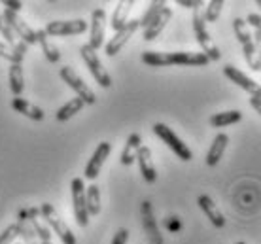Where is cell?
Segmentation results:
<instances>
[{"label": "cell", "instance_id": "obj_1", "mask_svg": "<svg viewBox=\"0 0 261 244\" xmlns=\"http://www.w3.org/2000/svg\"><path fill=\"white\" fill-rule=\"evenodd\" d=\"M142 63L148 66H206L210 63L208 57L202 51L191 53V51H172V53H161V51H144Z\"/></svg>", "mask_w": 261, "mask_h": 244}, {"label": "cell", "instance_id": "obj_2", "mask_svg": "<svg viewBox=\"0 0 261 244\" xmlns=\"http://www.w3.org/2000/svg\"><path fill=\"white\" fill-rule=\"evenodd\" d=\"M191 21H193V33H195L197 42H199V46L202 47V53L208 57L210 63H212V61L222 59V53H220L218 46L214 44L212 36L208 34L206 21H204V17H202V13L199 12V10H195V12H193V17H191Z\"/></svg>", "mask_w": 261, "mask_h": 244}, {"label": "cell", "instance_id": "obj_3", "mask_svg": "<svg viewBox=\"0 0 261 244\" xmlns=\"http://www.w3.org/2000/svg\"><path fill=\"white\" fill-rule=\"evenodd\" d=\"M38 210H40V216H42V220L47 224V227H51L53 231L57 233V237L61 238V242H63V244H76V242H78V240H76V235L70 231V227L66 225V222L61 218L59 214H57V210H55L49 203L40 205Z\"/></svg>", "mask_w": 261, "mask_h": 244}, {"label": "cell", "instance_id": "obj_4", "mask_svg": "<svg viewBox=\"0 0 261 244\" xmlns=\"http://www.w3.org/2000/svg\"><path fill=\"white\" fill-rule=\"evenodd\" d=\"M80 55H82V59H84V63L87 65L89 72H91V76L95 78V82H97L98 86L105 87V89L112 87L110 74L106 72V68L102 66V61L98 59L97 51H95V49H91V46H89V44H84V46L80 47Z\"/></svg>", "mask_w": 261, "mask_h": 244}, {"label": "cell", "instance_id": "obj_5", "mask_svg": "<svg viewBox=\"0 0 261 244\" xmlns=\"http://www.w3.org/2000/svg\"><path fill=\"white\" fill-rule=\"evenodd\" d=\"M151 129H153V134H155V137H159L172 152L176 153V157H180L182 161H191V159H193V152L188 148L186 142L180 140V137H178L170 127H167L165 123H155Z\"/></svg>", "mask_w": 261, "mask_h": 244}, {"label": "cell", "instance_id": "obj_6", "mask_svg": "<svg viewBox=\"0 0 261 244\" xmlns=\"http://www.w3.org/2000/svg\"><path fill=\"white\" fill-rule=\"evenodd\" d=\"M61 79H63L70 89L76 91V97L84 100L85 104H95V102H97V95L93 93V89L85 84L84 79L80 78L72 66H63V68H61Z\"/></svg>", "mask_w": 261, "mask_h": 244}, {"label": "cell", "instance_id": "obj_7", "mask_svg": "<svg viewBox=\"0 0 261 244\" xmlns=\"http://www.w3.org/2000/svg\"><path fill=\"white\" fill-rule=\"evenodd\" d=\"M72 189V206H74V220L80 227L89 225V212L85 205V185L82 178H74L70 182Z\"/></svg>", "mask_w": 261, "mask_h": 244}, {"label": "cell", "instance_id": "obj_8", "mask_svg": "<svg viewBox=\"0 0 261 244\" xmlns=\"http://www.w3.org/2000/svg\"><path fill=\"white\" fill-rule=\"evenodd\" d=\"M89 29L87 21L72 19V21H49L46 25L47 36H74V34H84Z\"/></svg>", "mask_w": 261, "mask_h": 244}, {"label": "cell", "instance_id": "obj_9", "mask_svg": "<svg viewBox=\"0 0 261 244\" xmlns=\"http://www.w3.org/2000/svg\"><path fill=\"white\" fill-rule=\"evenodd\" d=\"M2 17L6 19L8 25L12 26V31L15 33V36H19L21 42H25L27 46H29V44H31V46L36 44V31L31 29V25H29L25 19H21L19 13L4 10V12H2Z\"/></svg>", "mask_w": 261, "mask_h": 244}, {"label": "cell", "instance_id": "obj_10", "mask_svg": "<svg viewBox=\"0 0 261 244\" xmlns=\"http://www.w3.org/2000/svg\"><path fill=\"white\" fill-rule=\"evenodd\" d=\"M140 216H142V227L146 237H148V242L165 244L163 235H161L159 227H157V220L153 216V206H151L150 201H142V205H140Z\"/></svg>", "mask_w": 261, "mask_h": 244}, {"label": "cell", "instance_id": "obj_11", "mask_svg": "<svg viewBox=\"0 0 261 244\" xmlns=\"http://www.w3.org/2000/svg\"><path fill=\"white\" fill-rule=\"evenodd\" d=\"M223 74H225L233 84H237L239 87H242L244 91H248V95L252 97V99L261 100V86L255 82V79L248 78L242 70H239V68L233 66V65L223 66Z\"/></svg>", "mask_w": 261, "mask_h": 244}, {"label": "cell", "instance_id": "obj_12", "mask_svg": "<svg viewBox=\"0 0 261 244\" xmlns=\"http://www.w3.org/2000/svg\"><path fill=\"white\" fill-rule=\"evenodd\" d=\"M138 29H140V25H138V19H129V23L121 29V31H118L116 33V36H112L110 42L105 46V53L108 55V57H114V55H118L119 51H121V47L127 44L130 40V36L137 33Z\"/></svg>", "mask_w": 261, "mask_h": 244}, {"label": "cell", "instance_id": "obj_13", "mask_svg": "<svg viewBox=\"0 0 261 244\" xmlns=\"http://www.w3.org/2000/svg\"><path fill=\"white\" fill-rule=\"evenodd\" d=\"M105 29H106V12L102 8H97L91 13V26H89V46L91 49H100L105 46Z\"/></svg>", "mask_w": 261, "mask_h": 244}, {"label": "cell", "instance_id": "obj_14", "mask_svg": "<svg viewBox=\"0 0 261 244\" xmlns=\"http://www.w3.org/2000/svg\"><path fill=\"white\" fill-rule=\"evenodd\" d=\"M112 152V144L110 142H100L97 146V150L93 152L91 159L87 161V165H85V171H84V176L87 180H95L100 174V169L105 165V161L108 159Z\"/></svg>", "mask_w": 261, "mask_h": 244}, {"label": "cell", "instance_id": "obj_15", "mask_svg": "<svg viewBox=\"0 0 261 244\" xmlns=\"http://www.w3.org/2000/svg\"><path fill=\"white\" fill-rule=\"evenodd\" d=\"M137 161H138V169L142 172V178L146 180L148 184H155L157 171H155V165H153L151 150L148 146H140V150H138V153H137Z\"/></svg>", "mask_w": 261, "mask_h": 244}, {"label": "cell", "instance_id": "obj_16", "mask_svg": "<svg viewBox=\"0 0 261 244\" xmlns=\"http://www.w3.org/2000/svg\"><path fill=\"white\" fill-rule=\"evenodd\" d=\"M197 205L204 212V216L210 220V224L214 225V227L222 229L223 225H225V218H223L222 210H220L218 205L212 201V197H208V195H199V197H197Z\"/></svg>", "mask_w": 261, "mask_h": 244}, {"label": "cell", "instance_id": "obj_17", "mask_svg": "<svg viewBox=\"0 0 261 244\" xmlns=\"http://www.w3.org/2000/svg\"><path fill=\"white\" fill-rule=\"evenodd\" d=\"M170 19H172V10H170V8H163V12L159 13L155 19L151 21L150 25L144 29V40H146V42L155 40L159 34L163 33L165 26L169 25Z\"/></svg>", "mask_w": 261, "mask_h": 244}, {"label": "cell", "instance_id": "obj_18", "mask_svg": "<svg viewBox=\"0 0 261 244\" xmlns=\"http://www.w3.org/2000/svg\"><path fill=\"white\" fill-rule=\"evenodd\" d=\"M12 108L15 112H19L21 116L33 119V121H42V119L46 118V112H44L40 106L33 104V102H29V100H25V99H21V97L12 100Z\"/></svg>", "mask_w": 261, "mask_h": 244}, {"label": "cell", "instance_id": "obj_19", "mask_svg": "<svg viewBox=\"0 0 261 244\" xmlns=\"http://www.w3.org/2000/svg\"><path fill=\"white\" fill-rule=\"evenodd\" d=\"M133 6H135V0H121V2H118V6H116V10L112 13V21H110L112 29L116 33L121 31L129 23V13L133 10Z\"/></svg>", "mask_w": 261, "mask_h": 244}, {"label": "cell", "instance_id": "obj_20", "mask_svg": "<svg viewBox=\"0 0 261 244\" xmlns=\"http://www.w3.org/2000/svg\"><path fill=\"white\" fill-rule=\"evenodd\" d=\"M140 146H142V139H140V134H138V132L129 134V139H127V142H125V146H123L121 157H119L121 165L130 167L135 161H137V153H138V150H140Z\"/></svg>", "mask_w": 261, "mask_h": 244}, {"label": "cell", "instance_id": "obj_21", "mask_svg": "<svg viewBox=\"0 0 261 244\" xmlns=\"http://www.w3.org/2000/svg\"><path fill=\"white\" fill-rule=\"evenodd\" d=\"M229 137L225 132H218L216 139L212 140V146H210L208 153H206V165L208 167H216L220 163V159L223 157V152L227 148Z\"/></svg>", "mask_w": 261, "mask_h": 244}, {"label": "cell", "instance_id": "obj_22", "mask_svg": "<svg viewBox=\"0 0 261 244\" xmlns=\"http://www.w3.org/2000/svg\"><path fill=\"white\" fill-rule=\"evenodd\" d=\"M27 216H29L27 220H29V224L33 225L36 237H38L42 242H49L51 233H49V227H47V224L42 220V216H40L38 208H29V210H27Z\"/></svg>", "mask_w": 261, "mask_h": 244}, {"label": "cell", "instance_id": "obj_23", "mask_svg": "<svg viewBox=\"0 0 261 244\" xmlns=\"http://www.w3.org/2000/svg\"><path fill=\"white\" fill-rule=\"evenodd\" d=\"M36 44H40L42 51H44V55H46V59L49 61V63H59V59H61L59 47L55 46L51 40H49V36L46 34L44 29L36 31Z\"/></svg>", "mask_w": 261, "mask_h": 244}, {"label": "cell", "instance_id": "obj_24", "mask_svg": "<svg viewBox=\"0 0 261 244\" xmlns=\"http://www.w3.org/2000/svg\"><path fill=\"white\" fill-rule=\"evenodd\" d=\"M241 119H242L241 110H227V112H218V114H214V116H210L208 123H210V127H214V129H222V127L235 125Z\"/></svg>", "mask_w": 261, "mask_h": 244}, {"label": "cell", "instance_id": "obj_25", "mask_svg": "<svg viewBox=\"0 0 261 244\" xmlns=\"http://www.w3.org/2000/svg\"><path fill=\"white\" fill-rule=\"evenodd\" d=\"M8 79H10V91H12L13 99L21 97V93H23V89H25V74H23V65H10Z\"/></svg>", "mask_w": 261, "mask_h": 244}, {"label": "cell", "instance_id": "obj_26", "mask_svg": "<svg viewBox=\"0 0 261 244\" xmlns=\"http://www.w3.org/2000/svg\"><path fill=\"white\" fill-rule=\"evenodd\" d=\"M25 53H27V44H25V42H21L17 47L8 46L6 42H0V57H2V59H6V61H10L12 65H23Z\"/></svg>", "mask_w": 261, "mask_h": 244}, {"label": "cell", "instance_id": "obj_27", "mask_svg": "<svg viewBox=\"0 0 261 244\" xmlns=\"http://www.w3.org/2000/svg\"><path fill=\"white\" fill-rule=\"evenodd\" d=\"M84 106H85L84 100L78 99V97H74V99H70L66 104L61 106L59 110H57V114H55V118H57V121H68V119H72L78 112H82Z\"/></svg>", "mask_w": 261, "mask_h": 244}, {"label": "cell", "instance_id": "obj_28", "mask_svg": "<svg viewBox=\"0 0 261 244\" xmlns=\"http://www.w3.org/2000/svg\"><path fill=\"white\" fill-rule=\"evenodd\" d=\"M85 205H87L89 218L97 216L100 212V189H98L97 184H91L89 187H85Z\"/></svg>", "mask_w": 261, "mask_h": 244}, {"label": "cell", "instance_id": "obj_29", "mask_svg": "<svg viewBox=\"0 0 261 244\" xmlns=\"http://www.w3.org/2000/svg\"><path fill=\"white\" fill-rule=\"evenodd\" d=\"M163 8H167V2H165V0H153V2H150L148 10H146L142 17L138 19V25L142 26V29H146V26L150 25L151 21L155 19L159 13L163 12Z\"/></svg>", "mask_w": 261, "mask_h": 244}, {"label": "cell", "instance_id": "obj_30", "mask_svg": "<svg viewBox=\"0 0 261 244\" xmlns=\"http://www.w3.org/2000/svg\"><path fill=\"white\" fill-rule=\"evenodd\" d=\"M233 31H235L237 40L241 42L242 46L254 42V36H252V31H250L248 23L244 19H241V17H235V19H233Z\"/></svg>", "mask_w": 261, "mask_h": 244}, {"label": "cell", "instance_id": "obj_31", "mask_svg": "<svg viewBox=\"0 0 261 244\" xmlns=\"http://www.w3.org/2000/svg\"><path fill=\"white\" fill-rule=\"evenodd\" d=\"M261 49L254 46V42L252 44H246V46H242V53H244V59L248 63V66L255 72H261V55H259Z\"/></svg>", "mask_w": 261, "mask_h": 244}, {"label": "cell", "instance_id": "obj_32", "mask_svg": "<svg viewBox=\"0 0 261 244\" xmlns=\"http://www.w3.org/2000/svg\"><path fill=\"white\" fill-rule=\"evenodd\" d=\"M225 6V2L223 0H212L208 2V6H206V12H204V21L206 23H216V21L220 19V15H222V10Z\"/></svg>", "mask_w": 261, "mask_h": 244}, {"label": "cell", "instance_id": "obj_33", "mask_svg": "<svg viewBox=\"0 0 261 244\" xmlns=\"http://www.w3.org/2000/svg\"><path fill=\"white\" fill-rule=\"evenodd\" d=\"M0 36L6 40L8 46H12V47H17L21 44V40L15 36V33L12 31V26L8 25L6 19L2 17V13H0Z\"/></svg>", "mask_w": 261, "mask_h": 244}, {"label": "cell", "instance_id": "obj_34", "mask_svg": "<svg viewBox=\"0 0 261 244\" xmlns=\"http://www.w3.org/2000/svg\"><path fill=\"white\" fill-rule=\"evenodd\" d=\"M19 237V229L17 224H12L10 227H6L4 231L0 233V244H13V240Z\"/></svg>", "mask_w": 261, "mask_h": 244}, {"label": "cell", "instance_id": "obj_35", "mask_svg": "<svg viewBox=\"0 0 261 244\" xmlns=\"http://www.w3.org/2000/svg\"><path fill=\"white\" fill-rule=\"evenodd\" d=\"M165 227H167L170 233H178L182 229V224H180V220H178L176 216H170V218L165 220Z\"/></svg>", "mask_w": 261, "mask_h": 244}, {"label": "cell", "instance_id": "obj_36", "mask_svg": "<svg viewBox=\"0 0 261 244\" xmlns=\"http://www.w3.org/2000/svg\"><path fill=\"white\" fill-rule=\"evenodd\" d=\"M127 240H129V231H127L125 227H121V229H118V233L114 235L112 244H127Z\"/></svg>", "mask_w": 261, "mask_h": 244}, {"label": "cell", "instance_id": "obj_37", "mask_svg": "<svg viewBox=\"0 0 261 244\" xmlns=\"http://www.w3.org/2000/svg\"><path fill=\"white\" fill-rule=\"evenodd\" d=\"M178 6L190 8V10H199L202 6V0H178Z\"/></svg>", "mask_w": 261, "mask_h": 244}, {"label": "cell", "instance_id": "obj_38", "mask_svg": "<svg viewBox=\"0 0 261 244\" xmlns=\"http://www.w3.org/2000/svg\"><path fill=\"white\" fill-rule=\"evenodd\" d=\"M4 6H6V10H10V12L19 13L23 2H21V0H4Z\"/></svg>", "mask_w": 261, "mask_h": 244}, {"label": "cell", "instance_id": "obj_39", "mask_svg": "<svg viewBox=\"0 0 261 244\" xmlns=\"http://www.w3.org/2000/svg\"><path fill=\"white\" fill-rule=\"evenodd\" d=\"M252 36H254V46L257 47V49H261V31H254Z\"/></svg>", "mask_w": 261, "mask_h": 244}, {"label": "cell", "instance_id": "obj_40", "mask_svg": "<svg viewBox=\"0 0 261 244\" xmlns=\"http://www.w3.org/2000/svg\"><path fill=\"white\" fill-rule=\"evenodd\" d=\"M250 104H252V108H254L255 112H257V114L261 116V100H257V99H250Z\"/></svg>", "mask_w": 261, "mask_h": 244}, {"label": "cell", "instance_id": "obj_41", "mask_svg": "<svg viewBox=\"0 0 261 244\" xmlns=\"http://www.w3.org/2000/svg\"><path fill=\"white\" fill-rule=\"evenodd\" d=\"M255 4H257V6H259V10H261V0H257V2H255Z\"/></svg>", "mask_w": 261, "mask_h": 244}, {"label": "cell", "instance_id": "obj_42", "mask_svg": "<svg viewBox=\"0 0 261 244\" xmlns=\"http://www.w3.org/2000/svg\"><path fill=\"white\" fill-rule=\"evenodd\" d=\"M27 244H36V242H27Z\"/></svg>", "mask_w": 261, "mask_h": 244}, {"label": "cell", "instance_id": "obj_43", "mask_svg": "<svg viewBox=\"0 0 261 244\" xmlns=\"http://www.w3.org/2000/svg\"><path fill=\"white\" fill-rule=\"evenodd\" d=\"M42 244H51V242H42Z\"/></svg>", "mask_w": 261, "mask_h": 244}, {"label": "cell", "instance_id": "obj_44", "mask_svg": "<svg viewBox=\"0 0 261 244\" xmlns=\"http://www.w3.org/2000/svg\"><path fill=\"white\" fill-rule=\"evenodd\" d=\"M237 244H244V242H237Z\"/></svg>", "mask_w": 261, "mask_h": 244}, {"label": "cell", "instance_id": "obj_45", "mask_svg": "<svg viewBox=\"0 0 261 244\" xmlns=\"http://www.w3.org/2000/svg\"><path fill=\"white\" fill-rule=\"evenodd\" d=\"M259 55H261V51H259Z\"/></svg>", "mask_w": 261, "mask_h": 244}]
</instances>
